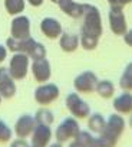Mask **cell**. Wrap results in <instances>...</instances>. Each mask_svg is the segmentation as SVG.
I'll return each instance as SVG.
<instances>
[{"label":"cell","mask_w":132,"mask_h":147,"mask_svg":"<svg viewBox=\"0 0 132 147\" xmlns=\"http://www.w3.org/2000/svg\"><path fill=\"white\" fill-rule=\"evenodd\" d=\"M85 10H83V23L81 28L82 33L95 36V38H101L103 33V25H102V18H101V12L96 6L93 5H88L83 3Z\"/></svg>","instance_id":"6da1fadb"},{"label":"cell","mask_w":132,"mask_h":147,"mask_svg":"<svg viewBox=\"0 0 132 147\" xmlns=\"http://www.w3.org/2000/svg\"><path fill=\"white\" fill-rule=\"evenodd\" d=\"M79 131H81V125L78 123V118L71 115V117L63 118L59 123L55 131V138L59 143H66L69 140H73Z\"/></svg>","instance_id":"7a4b0ae2"},{"label":"cell","mask_w":132,"mask_h":147,"mask_svg":"<svg viewBox=\"0 0 132 147\" xmlns=\"http://www.w3.org/2000/svg\"><path fill=\"white\" fill-rule=\"evenodd\" d=\"M30 69V58L27 53H13L9 61V72L15 81L25 80Z\"/></svg>","instance_id":"3957f363"},{"label":"cell","mask_w":132,"mask_h":147,"mask_svg":"<svg viewBox=\"0 0 132 147\" xmlns=\"http://www.w3.org/2000/svg\"><path fill=\"white\" fill-rule=\"evenodd\" d=\"M66 107H68L69 113L72 117L82 120V118H88L91 115V107L89 104L81 98V95H78V92H69L66 95V101H65Z\"/></svg>","instance_id":"277c9868"},{"label":"cell","mask_w":132,"mask_h":147,"mask_svg":"<svg viewBox=\"0 0 132 147\" xmlns=\"http://www.w3.org/2000/svg\"><path fill=\"white\" fill-rule=\"evenodd\" d=\"M60 95V90L56 84H52V82H45V84H40L36 90H35V101L42 105V107H46V105H50L52 102H55Z\"/></svg>","instance_id":"5b68a950"},{"label":"cell","mask_w":132,"mask_h":147,"mask_svg":"<svg viewBox=\"0 0 132 147\" xmlns=\"http://www.w3.org/2000/svg\"><path fill=\"white\" fill-rule=\"evenodd\" d=\"M108 23H109V29L113 35L123 36L126 33L128 23H126L123 9L121 6H111L109 13H108Z\"/></svg>","instance_id":"8992f818"},{"label":"cell","mask_w":132,"mask_h":147,"mask_svg":"<svg viewBox=\"0 0 132 147\" xmlns=\"http://www.w3.org/2000/svg\"><path fill=\"white\" fill-rule=\"evenodd\" d=\"M125 127H126V121H125L123 115L119 114V113H113V114H111V115L106 118L105 130H103L101 134H103L105 137H108V138H111V140L118 141L119 137L123 134Z\"/></svg>","instance_id":"52a82bcc"},{"label":"cell","mask_w":132,"mask_h":147,"mask_svg":"<svg viewBox=\"0 0 132 147\" xmlns=\"http://www.w3.org/2000/svg\"><path fill=\"white\" fill-rule=\"evenodd\" d=\"M98 77L93 71H83L73 80V88L78 94H91L96 90Z\"/></svg>","instance_id":"ba28073f"},{"label":"cell","mask_w":132,"mask_h":147,"mask_svg":"<svg viewBox=\"0 0 132 147\" xmlns=\"http://www.w3.org/2000/svg\"><path fill=\"white\" fill-rule=\"evenodd\" d=\"M30 19L23 15H17L13 18L10 23V36L16 39H27L32 36L30 33Z\"/></svg>","instance_id":"9c48e42d"},{"label":"cell","mask_w":132,"mask_h":147,"mask_svg":"<svg viewBox=\"0 0 132 147\" xmlns=\"http://www.w3.org/2000/svg\"><path fill=\"white\" fill-rule=\"evenodd\" d=\"M37 123L35 120V115L32 114H22L16 123H15V127H13V133L19 137V138H27L32 136L33 130L36 128Z\"/></svg>","instance_id":"30bf717a"},{"label":"cell","mask_w":132,"mask_h":147,"mask_svg":"<svg viewBox=\"0 0 132 147\" xmlns=\"http://www.w3.org/2000/svg\"><path fill=\"white\" fill-rule=\"evenodd\" d=\"M32 75L39 84H45L52 77V65L47 58L32 61Z\"/></svg>","instance_id":"8fae6325"},{"label":"cell","mask_w":132,"mask_h":147,"mask_svg":"<svg viewBox=\"0 0 132 147\" xmlns=\"http://www.w3.org/2000/svg\"><path fill=\"white\" fill-rule=\"evenodd\" d=\"M16 82L12 78L9 68L0 66V95L6 100H10L16 95Z\"/></svg>","instance_id":"7c38bea8"},{"label":"cell","mask_w":132,"mask_h":147,"mask_svg":"<svg viewBox=\"0 0 132 147\" xmlns=\"http://www.w3.org/2000/svg\"><path fill=\"white\" fill-rule=\"evenodd\" d=\"M52 128L50 125H43V124H37L36 128L32 133V144L33 147H47L52 141Z\"/></svg>","instance_id":"4fadbf2b"},{"label":"cell","mask_w":132,"mask_h":147,"mask_svg":"<svg viewBox=\"0 0 132 147\" xmlns=\"http://www.w3.org/2000/svg\"><path fill=\"white\" fill-rule=\"evenodd\" d=\"M40 32L47 39H57L63 33L62 23L57 19H55V18H45L40 22Z\"/></svg>","instance_id":"5bb4252c"},{"label":"cell","mask_w":132,"mask_h":147,"mask_svg":"<svg viewBox=\"0 0 132 147\" xmlns=\"http://www.w3.org/2000/svg\"><path fill=\"white\" fill-rule=\"evenodd\" d=\"M36 42L35 38H27V39H16V38H7L6 39V48L13 52V53H29L32 49L33 43Z\"/></svg>","instance_id":"9a60e30c"},{"label":"cell","mask_w":132,"mask_h":147,"mask_svg":"<svg viewBox=\"0 0 132 147\" xmlns=\"http://www.w3.org/2000/svg\"><path fill=\"white\" fill-rule=\"evenodd\" d=\"M57 6L65 15H68L72 19H81L83 16V3H76L75 0H60Z\"/></svg>","instance_id":"2e32d148"},{"label":"cell","mask_w":132,"mask_h":147,"mask_svg":"<svg viewBox=\"0 0 132 147\" xmlns=\"http://www.w3.org/2000/svg\"><path fill=\"white\" fill-rule=\"evenodd\" d=\"M113 108L116 113L125 115L132 113V94L129 91H123L118 97L113 98Z\"/></svg>","instance_id":"e0dca14e"},{"label":"cell","mask_w":132,"mask_h":147,"mask_svg":"<svg viewBox=\"0 0 132 147\" xmlns=\"http://www.w3.org/2000/svg\"><path fill=\"white\" fill-rule=\"evenodd\" d=\"M59 46L63 52L66 53H72L78 49V46H81L79 42V36L75 33H68V32H63L59 38Z\"/></svg>","instance_id":"ac0fdd59"},{"label":"cell","mask_w":132,"mask_h":147,"mask_svg":"<svg viewBox=\"0 0 132 147\" xmlns=\"http://www.w3.org/2000/svg\"><path fill=\"white\" fill-rule=\"evenodd\" d=\"M105 125H106V118L102 114L95 113V114H91L88 117V128L91 133L101 134L105 130Z\"/></svg>","instance_id":"d6986e66"},{"label":"cell","mask_w":132,"mask_h":147,"mask_svg":"<svg viewBox=\"0 0 132 147\" xmlns=\"http://www.w3.org/2000/svg\"><path fill=\"white\" fill-rule=\"evenodd\" d=\"M95 92H96L101 98L109 100V98H112L113 94H115V85H113V82L109 81V80H101V81H98V84H96Z\"/></svg>","instance_id":"ffe728a7"},{"label":"cell","mask_w":132,"mask_h":147,"mask_svg":"<svg viewBox=\"0 0 132 147\" xmlns=\"http://www.w3.org/2000/svg\"><path fill=\"white\" fill-rule=\"evenodd\" d=\"M26 0H5V9L10 16H17L25 12Z\"/></svg>","instance_id":"44dd1931"},{"label":"cell","mask_w":132,"mask_h":147,"mask_svg":"<svg viewBox=\"0 0 132 147\" xmlns=\"http://www.w3.org/2000/svg\"><path fill=\"white\" fill-rule=\"evenodd\" d=\"M35 120H36L37 124L52 125L53 121H55V115H53V113H52L49 108L42 107V108H39V110L36 111V114H35Z\"/></svg>","instance_id":"7402d4cb"},{"label":"cell","mask_w":132,"mask_h":147,"mask_svg":"<svg viewBox=\"0 0 132 147\" xmlns=\"http://www.w3.org/2000/svg\"><path fill=\"white\" fill-rule=\"evenodd\" d=\"M79 42H81V46L85 51H93V49H96V46L99 43V38H95V36H91V35H86V33L81 32Z\"/></svg>","instance_id":"603a6c76"},{"label":"cell","mask_w":132,"mask_h":147,"mask_svg":"<svg viewBox=\"0 0 132 147\" xmlns=\"http://www.w3.org/2000/svg\"><path fill=\"white\" fill-rule=\"evenodd\" d=\"M27 55H29V58H30L32 61H35V59H42V58H46L47 49H46V46H45L43 43H40V42L36 40Z\"/></svg>","instance_id":"cb8c5ba5"},{"label":"cell","mask_w":132,"mask_h":147,"mask_svg":"<svg viewBox=\"0 0 132 147\" xmlns=\"http://www.w3.org/2000/svg\"><path fill=\"white\" fill-rule=\"evenodd\" d=\"M13 136V130L9 127V124H6L3 120H0V143H9L12 140Z\"/></svg>","instance_id":"d4e9b609"},{"label":"cell","mask_w":132,"mask_h":147,"mask_svg":"<svg viewBox=\"0 0 132 147\" xmlns=\"http://www.w3.org/2000/svg\"><path fill=\"white\" fill-rule=\"evenodd\" d=\"M119 87L122 91H132V74H129L128 71H123V74L119 78Z\"/></svg>","instance_id":"484cf974"},{"label":"cell","mask_w":132,"mask_h":147,"mask_svg":"<svg viewBox=\"0 0 132 147\" xmlns=\"http://www.w3.org/2000/svg\"><path fill=\"white\" fill-rule=\"evenodd\" d=\"M73 140H76V141L82 143L83 146L89 147V144H91V143H92V140H93V136H92V133H91V131H88V130H81V131L76 134V137H75Z\"/></svg>","instance_id":"4316f807"},{"label":"cell","mask_w":132,"mask_h":147,"mask_svg":"<svg viewBox=\"0 0 132 147\" xmlns=\"http://www.w3.org/2000/svg\"><path fill=\"white\" fill-rule=\"evenodd\" d=\"M10 147H30V144L26 141V138H16L10 143Z\"/></svg>","instance_id":"83f0119b"},{"label":"cell","mask_w":132,"mask_h":147,"mask_svg":"<svg viewBox=\"0 0 132 147\" xmlns=\"http://www.w3.org/2000/svg\"><path fill=\"white\" fill-rule=\"evenodd\" d=\"M108 3L111 6H121V7H123V6L132 3V0H108Z\"/></svg>","instance_id":"f1b7e54d"},{"label":"cell","mask_w":132,"mask_h":147,"mask_svg":"<svg viewBox=\"0 0 132 147\" xmlns=\"http://www.w3.org/2000/svg\"><path fill=\"white\" fill-rule=\"evenodd\" d=\"M7 48H6V45H2L0 43V63H3L5 61H6V58H7Z\"/></svg>","instance_id":"f546056e"},{"label":"cell","mask_w":132,"mask_h":147,"mask_svg":"<svg viewBox=\"0 0 132 147\" xmlns=\"http://www.w3.org/2000/svg\"><path fill=\"white\" fill-rule=\"evenodd\" d=\"M123 40H125V43L129 48H132V29L131 30H126V33L123 35Z\"/></svg>","instance_id":"4dcf8cb0"},{"label":"cell","mask_w":132,"mask_h":147,"mask_svg":"<svg viewBox=\"0 0 132 147\" xmlns=\"http://www.w3.org/2000/svg\"><path fill=\"white\" fill-rule=\"evenodd\" d=\"M43 2H45V0H27V3H29L30 6H33V7H39V6H42Z\"/></svg>","instance_id":"1f68e13d"},{"label":"cell","mask_w":132,"mask_h":147,"mask_svg":"<svg viewBox=\"0 0 132 147\" xmlns=\"http://www.w3.org/2000/svg\"><path fill=\"white\" fill-rule=\"evenodd\" d=\"M69 147H86V146H83L82 143H79V141H76V140H73L71 144H69Z\"/></svg>","instance_id":"d6a6232c"},{"label":"cell","mask_w":132,"mask_h":147,"mask_svg":"<svg viewBox=\"0 0 132 147\" xmlns=\"http://www.w3.org/2000/svg\"><path fill=\"white\" fill-rule=\"evenodd\" d=\"M47 147H63V143H59V141H55V143H50Z\"/></svg>","instance_id":"836d02e7"},{"label":"cell","mask_w":132,"mask_h":147,"mask_svg":"<svg viewBox=\"0 0 132 147\" xmlns=\"http://www.w3.org/2000/svg\"><path fill=\"white\" fill-rule=\"evenodd\" d=\"M125 71H128L129 74H132V62H129V63L126 65V68H125Z\"/></svg>","instance_id":"e575fe53"},{"label":"cell","mask_w":132,"mask_h":147,"mask_svg":"<svg viewBox=\"0 0 132 147\" xmlns=\"http://www.w3.org/2000/svg\"><path fill=\"white\" fill-rule=\"evenodd\" d=\"M128 124H129V127L132 128V113L129 114V118H128Z\"/></svg>","instance_id":"d590c367"},{"label":"cell","mask_w":132,"mask_h":147,"mask_svg":"<svg viewBox=\"0 0 132 147\" xmlns=\"http://www.w3.org/2000/svg\"><path fill=\"white\" fill-rule=\"evenodd\" d=\"M50 2H52V3H55V5H57V3L60 2V0H50Z\"/></svg>","instance_id":"8d00e7d4"},{"label":"cell","mask_w":132,"mask_h":147,"mask_svg":"<svg viewBox=\"0 0 132 147\" xmlns=\"http://www.w3.org/2000/svg\"><path fill=\"white\" fill-rule=\"evenodd\" d=\"M2 100H3V97H2V95H0V104H2Z\"/></svg>","instance_id":"74e56055"},{"label":"cell","mask_w":132,"mask_h":147,"mask_svg":"<svg viewBox=\"0 0 132 147\" xmlns=\"http://www.w3.org/2000/svg\"><path fill=\"white\" fill-rule=\"evenodd\" d=\"M30 147H33V146H30Z\"/></svg>","instance_id":"f35d334b"}]
</instances>
